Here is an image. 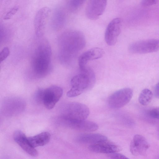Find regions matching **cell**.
Instances as JSON below:
<instances>
[{"instance_id":"1","label":"cell","mask_w":159,"mask_h":159,"mask_svg":"<svg viewBox=\"0 0 159 159\" xmlns=\"http://www.w3.org/2000/svg\"><path fill=\"white\" fill-rule=\"evenodd\" d=\"M86 40L83 34L76 30L66 31L58 40V56L64 63L72 61L77 54L85 47Z\"/></svg>"},{"instance_id":"2","label":"cell","mask_w":159,"mask_h":159,"mask_svg":"<svg viewBox=\"0 0 159 159\" xmlns=\"http://www.w3.org/2000/svg\"><path fill=\"white\" fill-rule=\"evenodd\" d=\"M52 49L48 40L41 39L34 50L32 57V69L37 76L42 77L47 75L51 69Z\"/></svg>"},{"instance_id":"3","label":"cell","mask_w":159,"mask_h":159,"mask_svg":"<svg viewBox=\"0 0 159 159\" xmlns=\"http://www.w3.org/2000/svg\"><path fill=\"white\" fill-rule=\"evenodd\" d=\"M80 72L71 79V89L67 93L68 97L78 96L92 86L95 80V75L91 68L86 67L80 70Z\"/></svg>"},{"instance_id":"4","label":"cell","mask_w":159,"mask_h":159,"mask_svg":"<svg viewBox=\"0 0 159 159\" xmlns=\"http://www.w3.org/2000/svg\"><path fill=\"white\" fill-rule=\"evenodd\" d=\"M88 107L84 104L74 102L68 104L64 111L63 120H86L89 114Z\"/></svg>"},{"instance_id":"5","label":"cell","mask_w":159,"mask_h":159,"mask_svg":"<svg viewBox=\"0 0 159 159\" xmlns=\"http://www.w3.org/2000/svg\"><path fill=\"white\" fill-rule=\"evenodd\" d=\"M128 50L130 52L133 54L155 52L159 50V39H148L136 41L129 45Z\"/></svg>"},{"instance_id":"6","label":"cell","mask_w":159,"mask_h":159,"mask_svg":"<svg viewBox=\"0 0 159 159\" xmlns=\"http://www.w3.org/2000/svg\"><path fill=\"white\" fill-rule=\"evenodd\" d=\"M133 93L132 89L128 88L122 89L116 91L108 98V102L109 106L113 109L123 107L130 101Z\"/></svg>"},{"instance_id":"7","label":"cell","mask_w":159,"mask_h":159,"mask_svg":"<svg viewBox=\"0 0 159 159\" xmlns=\"http://www.w3.org/2000/svg\"><path fill=\"white\" fill-rule=\"evenodd\" d=\"M63 92V90L61 87L55 85L43 89L42 102L47 109H51L59 101Z\"/></svg>"},{"instance_id":"8","label":"cell","mask_w":159,"mask_h":159,"mask_svg":"<svg viewBox=\"0 0 159 159\" xmlns=\"http://www.w3.org/2000/svg\"><path fill=\"white\" fill-rule=\"evenodd\" d=\"M48 7H43L36 13L34 20V26L36 35L41 37L43 34L47 23L51 13Z\"/></svg>"},{"instance_id":"9","label":"cell","mask_w":159,"mask_h":159,"mask_svg":"<svg viewBox=\"0 0 159 159\" xmlns=\"http://www.w3.org/2000/svg\"><path fill=\"white\" fill-rule=\"evenodd\" d=\"M121 21L119 18H115L108 24L105 34V40L109 46L115 45L120 33Z\"/></svg>"},{"instance_id":"10","label":"cell","mask_w":159,"mask_h":159,"mask_svg":"<svg viewBox=\"0 0 159 159\" xmlns=\"http://www.w3.org/2000/svg\"><path fill=\"white\" fill-rule=\"evenodd\" d=\"M107 2L106 0H91L88 2L85 8V14L89 19H98L103 13Z\"/></svg>"},{"instance_id":"11","label":"cell","mask_w":159,"mask_h":159,"mask_svg":"<svg viewBox=\"0 0 159 159\" xmlns=\"http://www.w3.org/2000/svg\"><path fill=\"white\" fill-rule=\"evenodd\" d=\"M149 144L146 139L140 134L134 137L130 145V151L136 156L144 155L149 147Z\"/></svg>"},{"instance_id":"12","label":"cell","mask_w":159,"mask_h":159,"mask_svg":"<svg viewBox=\"0 0 159 159\" xmlns=\"http://www.w3.org/2000/svg\"><path fill=\"white\" fill-rule=\"evenodd\" d=\"M104 52L99 48H91L82 54L79 58V65L80 70L86 68V64L90 61L98 59L103 55Z\"/></svg>"},{"instance_id":"13","label":"cell","mask_w":159,"mask_h":159,"mask_svg":"<svg viewBox=\"0 0 159 159\" xmlns=\"http://www.w3.org/2000/svg\"><path fill=\"white\" fill-rule=\"evenodd\" d=\"M64 123L71 128L87 132L94 131L98 128L95 123L86 120H63Z\"/></svg>"},{"instance_id":"14","label":"cell","mask_w":159,"mask_h":159,"mask_svg":"<svg viewBox=\"0 0 159 159\" xmlns=\"http://www.w3.org/2000/svg\"><path fill=\"white\" fill-rule=\"evenodd\" d=\"M89 150L93 152L106 154L117 152L120 150L119 147L115 143L107 140L99 143L90 145Z\"/></svg>"},{"instance_id":"15","label":"cell","mask_w":159,"mask_h":159,"mask_svg":"<svg viewBox=\"0 0 159 159\" xmlns=\"http://www.w3.org/2000/svg\"><path fill=\"white\" fill-rule=\"evenodd\" d=\"M13 137L16 142L29 154L33 157L38 155L37 151L30 144L27 137L22 131L20 130L15 131Z\"/></svg>"},{"instance_id":"16","label":"cell","mask_w":159,"mask_h":159,"mask_svg":"<svg viewBox=\"0 0 159 159\" xmlns=\"http://www.w3.org/2000/svg\"><path fill=\"white\" fill-rule=\"evenodd\" d=\"M105 136L97 133L84 134L78 136L76 139L77 141L83 143L90 145L97 143L107 140Z\"/></svg>"},{"instance_id":"17","label":"cell","mask_w":159,"mask_h":159,"mask_svg":"<svg viewBox=\"0 0 159 159\" xmlns=\"http://www.w3.org/2000/svg\"><path fill=\"white\" fill-rule=\"evenodd\" d=\"M50 137L49 133L44 132L34 136L27 137V139L30 144L35 148L46 144L49 142Z\"/></svg>"},{"instance_id":"18","label":"cell","mask_w":159,"mask_h":159,"mask_svg":"<svg viewBox=\"0 0 159 159\" xmlns=\"http://www.w3.org/2000/svg\"><path fill=\"white\" fill-rule=\"evenodd\" d=\"M65 14L61 9H56L52 19V25L55 30H60L63 26L65 21Z\"/></svg>"},{"instance_id":"19","label":"cell","mask_w":159,"mask_h":159,"mask_svg":"<svg viewBox=\"0 0 159 159\" xmlns=\"http://www.w3.org/2000/svg\"><path fill=\"white\" fill-rule=\"evenodd\" d=\"M153 96L152 92L149 89H145L140 92L138 98L139 103L145 106L148 104L151 101Z\"/></svg>"},{"instance_id":"20","label":"cell","mask_w":159,"mask_h":159,"mask_svg":"<svg viewBox=\"0 0 159 159\" xmlns=\"http://www.w3.org/2000/svg\"><path fill=\"white\" fill-rule=\"evenodd\" d=\"M85 1L83 0H70L68 1L67 6L72 12L78 11L82 6Z\"/></svg>"},{"instance_id":"21","label":"cell","mask_w":159,"mask_h":159,"mask_svg":"<svg viewBox=\"0 0 159 159\" xmlns=\"http://www.w3.org/2000/svg\"><path fill=\"white\" fill-rule=\"evenodd\" d=\"M148 115L151 118L159 119V107L151 108L147 111Z\"/></svg>"},{"instance_id":"22","label":"cell","mask_w":159,"mask_h":159,"mask_svg":"<svg viewBox=\"0 0 159 159\" xmlns=\"http://www.w3.org/2000/svg\"><path fill=\"white\" fill-rule=\"evenodd\" d=\"M19 8V7L17 6L13 7L4 15L3 18V19L8 20L10 19L17 12Z\"/></svg>"},{"instance_id":"23","label":"cell","mask_w":159,"mask_h":159,"mask_svg":"<svg viewBox=\"0 0 159 159\" xmlns=\"http://www.w3.org/2000/svg\"><path fill=\"white\" fill-rule=\"evenodd\" d=\"M10 51L9 48L7 47L4 48L0 52V62L3 61L9 56Z\"/></svg>"},{"instance_id":"24","label":"cell","mask_w":159,"mask_h":159,"mask_svg":"<svg viewBox=\"0 0 159 159\" xmlns=\"http://www.w3.org/2000/svg\"><path fill=\"white\" fill-rule=\"evenodd\" d=\"M108 157L110 159H129L125 156L117 152L110 154Z\"/></svg>"},{"instance_id":"25","label":"cell","mask_w":159,"mask_h":159,"mask_svg":"<svg viewBox=\"0 0 159 159\" xmlns=\"http://www.w3.org/2000/svg\"><path fill=\"white\" fill-rule=\"evenodd\" d=\"M157 1L156 0H143L141 1V4L144 7H147L154 5Z\"/></svg>"},{"instance_id":"26","label":"cell","mask_w":159,"mask_h":159,"mask_svg":"<svg viewBox=\"0 0 159 159\" xmlns=\"http://www.w3.org/2000/svg\"><path fill=\"white\" fill-rule=\"evenodd\" d=\"M154 93L155 97L159 99V82L156 84L154 88Z\"/></svg>"},{"instance_id":"27","label":"cell","mask_w":159,"mask_h":159,"mask_svg":"<svg viewBox=\"0 0 159 159\" xmlns=\"http://www.w3.org/2000/svg\"><path fill=\"white\" fill-rule=\"evenodd\" d=\"M158 135H159V127L158 129Z\"/></svg>"},{"instance_id":"28","label":"cell","mask_w":159,"mask_h":159,"mask_svg":"<svg viewBox=\"0 0 159 159\" xmlns=\"http://www.w3.org/2000/svg\"><path fill=\"white\" fill-rule=\"evenodd\" d=\"M156 159H159V156H158L157 157V158H156Z\"/></svg>"}]
</instances>
